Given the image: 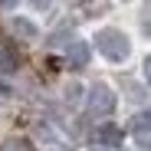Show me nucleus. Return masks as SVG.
<instances>
[{"label": "nucleus", "instance_id": "1", "mask_svg": "<svg viewBox=\"0 0 151 151\" xmlns=\"http://www.w3.org/2000/svg\"><path fill=\"white\" fill-rule=\"evenodd\" d=\"M95 46H99V53H102L105 59H112V63H125L128 53H132V40L125 36L122 30H115V27L99 30L95 33Z\"/></svg>", "mask_w": 151, "mask_h": 151}, {"label": "nucleus", "instance_id": "2", "mask_svg": "<svg viewBox=\"0 0 151 151\" xmlns=\"http://www.w3.org/2000/svg\"><path fill=\"white\" fill-rule=\"evenodd\" d=\"M86 105H89V115H109L115 109V95L109 86H92L86 95Z\"/></svg>", "mask_w": 151, "mask_h": 151}, {"label": "nucleus", "instance_id": "3", "mask_svg": "<svg viewBox=\"0 0 151 151\" xmlns=\"http://www.w3.org/2000/svg\"><path fill=\"white\" fill-rule=\"evenodd\" d=\"M66 63H69V66H86V63H89V49H86V43L72 40V43L66 46Z\"/></svg>", "mask_w": 151, "mask_h": 151}, {"label": "nucleus", "instance_id": "4", "mask_svg": "<svg viewBox=\"0 0 151 151\" xmlns=\"http://www.w3.org/2000/svg\"><path fill=\"white\" fill-rule=\"evenodd\" d=\"M20 66V56H17V49L4 40V36H0V69H4V72H13Z\"/></svg>", "mask_w": 151, "mask_h": 151}, {"label": "nucleus", "instance_id": "5", "mask_svg": "<svg viewBox=\"0 0 151 151\" xmlns=\"http://www.w3.org/2000/svg\"><path fill=\"white\" fill-rule=\"evenodd\" d=\"M10 27H13V33H17V36H23L27 43H36V36H40V30L33 27L27 17H13V20H10Z\"/></svg>", "mask_w": 151, "mask_h": 151}, {"label": "nucleus", "instance_id": "6", "mask_svg": "<svg viewBox=\"0 0 151 151\" xmlns=\"http://www.w3.org/2000/svg\"><path fill=\"white\" fill-rule=\"evenodd\" d=\"M132 128H135V135H145V132L151 128V109H145V112H138V115L132 118Z\"/></svg>", "mask_w": 151, "mask_h": 151}, {"label": "nucleus", "instance_id": "7", "mask_svg": "<svg viewBox=\"0 0 151 151\" xmlns=\"http://www.w3.org/2000/svg\"><path fill=\"white\" fill-rule=\"evenodd\" d=\"M0 151H36V148H33L30 141H20V138H13V141H7Z\"/></svg>", "mask_w": 151, "mask_h": 151}, {"label": "nucleus", "instance_id": "8", "mask_svg": "<svg viewBox=\"0 0 151 151\" xmlns=\"http://www.w3.org/2000/svg\"><path fill=\"white\" fill-rule=\"evenodd\" d=\"M79 92H82V86H76V82H72V86L66 89V99H69V102H76V99H79Z\"/></svg>", "mask_w": 151, "mask_h": 151}, {"label": "nucleus", "instance_id": "9", "mask_svg": "<svg viewBox=\"0 0 151 151\" xmlns=\"http://www.w3.org/2000/svg\"><path fill=\"white\" fill-rule=\"evenodd\" d=\"M102 141H118V132L105 125V128H102Z\"/></svg>", "mask_w": 151, "mask_h": 151}, {"label": "nucleus", "instance_id": "10", "mask_svg": "<svg viewBox=\"0 0 151 151\" xmlns=\"http://www.w3.org/2000/svg\"><path fill=\"white\" fill-rule=\"evenodd\" d=\"M135 141H138L145 151H151V135H135Z\"/></svg>", "mask_w": 151, "mask_h": 151}, {"label": "nucleus", "instance_id": "11", "mask_svg": "<svg viewBox=\"0 0 151 151\" xmlns=\"http://www.w3.org/2000/svg\"><path fill=\"white\" fill-rule=\"evenodd\" d=\"M145 76H148V82H151V56L145 59Z\"/></svg>", "mask_w": 151, "mask_h": 151}, {"label": "nucleus", "instance_id": "12", "mask_svg": "<svg viewBox=\"0 0 151 151\" xmlns=\"http://www.w3.org/2000/svg\"><path fill=\"white\" fill-rule=\"evenodd\" d=\"M145 33L151 36V17H145Z\"/></svg>", "mask_w": 151, "mask_h": 151}]
</instances>
